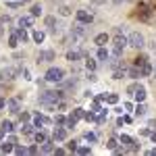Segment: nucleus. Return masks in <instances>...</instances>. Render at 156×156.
I'll list each match as a JSON object with an SVG mask.
<instances>
[{
    "instance_id": "1",
    "label": "nucleus",
    "mask_w": 156,
    "mask_h": 156,
    "mask_svg": "<svg viewBox=\"0 0 156 156\" xmlns=\"http://www.w3.org/2000/svg\"><path fill=\"white\" fill-rule=\"evenodd\" d=\"M62 96H65L62 90H60V92H54V90L42 92V94H40V104L44 108H48V110H52V108H56V104L62 100Z\"/></svg>"
},
{
    "instance_id": "2",
    "label": "nucleus",
    "mask_w": 156,
    "mask_h": 156,
    "mask_svg": "<svg viewBox=\"0 0 156 156\" xmlns=\"http://www.w3.org/2000/svg\"><path fill=\"white\" fill-rule=\"evenodd\" d=\"M44 79L50 81V83H60L65 79V71L58 69V67H50L48 71H46V75H44Z\"/></svg>"
},
{
    "instance_id": "3",
    "label": "nucleus",
    "mask_w": 156,
    "mask_h": 156,
    "mask_svg": "<svg viewBox=\"0 0 156 156\" xmlns=\"http://www.w3.org/2000/svg\"><path fill=\"white\" fill-rule=\"evenodd\" d=\"M19 73H21L19 67H4V69L0 71V83H9V81H12Z\"/></svg>"
},
{
    "instance_id": "4",
    "label": "nucleus",
    "mask_w": 156,
    "mask_h": 156,
    "mask_svg": "<svg viewBox=\"0 0 156 156\" xmlns=\"http://www.w3.org/2000/svg\"><path fill=\"white\" fill-rule=\"evenodd\" d=\"M127 42H129V46L135 48V50H142V48H144V44H146L144 36H142L140 31H131V34L127 36Z\"/></svg>"
},
{
    "instance_id": "5",
    "label": "nucleus",
    "mask_w": 156,
    "mask_h": 156,
    "mask_svg": "<svg viewBox=\"0 0 156 156\" xmlns=\"http://www.w3.org/2000/svg\"><path fill=\"white\" fill-rule=\"evenodd\" d=\"M71 34L77 37H85L87 36V23H81V21H75L71 27Z\"/></svg>"
},
{
    "instance_id": "6",
    "label": "nucleus",
    "mask_w": 156,
    "mask_h": 156,
    "mask_svg": "<svg viewBox=\"0 0 156 156\" xmlns=\"http://www.w3.org/2000/svg\"><path fill=\"white\" fill-rule=\"evenodd\" d=\"M54 56H56L54 50H42V52L37 54V62H52Z\"/></svg>"
},
{
    "instance_id": "7",
    "label": "nucleus",
    "mask_w": 156,
    "mask_h": 156,
    "mask_svg": "<svg viewBox=\"0 0 156 156\" xmlns=\"http://www.w3.org/2000/svg\"><path fill=\"white\" fill-rule=\"evenodd\" d=\"M52 140H54V142H65V140H67V127H56V129H54V133H52Z\"/></svg>"
},
{
    "instance_id": "8",
    "label": "nucleus",
    "mask_w": 156,
    "mask_h": 156,
    "mask_svg": "<svg viewBox=\"0 0 156 156\" xmlns=\"http://www.w3.org/2000/svg\"><path fill=\"white\" fill-rule=\"evenodd\" d=\"M77 21H81V23H87V25H90L92 21H94V15L81 9V11H77Z\"/></svg>"
},
{
    "instance_id": "9",
    "label": "nucleus",
    "mask_w": 156,
    "mask_h": 156,
    "mask_svg": "<svg viewBox=\"0 0 156 156\" xmlns=\"http://www.w3.org/2000/svg\"><path fill=\"white\" fill-rule=\"evenodd\" d=\"M6 108H9V112H12V115H17L21 108H19V98L15 96L11 98V100H6Z\"/></svg>"
},
{
    "instance_id": "10",
    "label": "nucleus",
    "mask_w": 156,
    "mask_h": 156,
    "mask_svg": "<svg viewBox=\"0 0 156 156\" xmlns=\"http://www.w3.org/2000/svg\"><path fill=\"white\" fill-rule=\"evenodd\" d=\"M46 123H52V119H48L46 115H34V125L37 129H42V125H46Z\"/></svg>"
},
{
    "instance_id": "11",
    "label": "nucleus",
    "mask_w": 156,
    "mask_h": 156,
    "mask_svg": "<svg viewBox=\"0 0 156 156\" xmlns=\"http://www.w3.org/2000/svg\"><path fill=\"white\" fill-rule=\"evenodd\" d=\"M40 152H42V154H52V152H54V140H50V137H48V140L42 144Z\"/></svg>"
},
{
    "instance_id": "12",
    "label": "nucleus",
    "mask_w": 156,
    "mask_h": 156,
    "mask_svg": "<svg viewBox=\"0 0 156 156\" xmlns=\"http://www.w3.org/2000/svg\"><path fill=\"white\" fill-rule=\"evenodd\" d=\"M108 42H110V37H108V34H98V36L94 37V44H96L98 48H100V46H106Z\"/></svg>"
},
{
    "instance_id": "13",
    "label": "nucleus",
    "mask_w": 156,
    "mask_h": 156,
    "mask_svg": "<svg viewBox=\"0 0 156 156\" xmlns=\"http://www.w3.org/2000/svg\"><path fill=\"white\" fill-rule=\"evenodd\" d=\"M81 56H83V54H81V50H69V52H67V60H69V62H73V65L81 58Z\"/></svg>"
},
{
    "instance_id": "14",
    "label": "nucleus",
    "mask_w": 156,
    "mask_h": 156,
    "mask_svg": "<svg viewBox=\"0 0 156 156\" xmlns=\"http://www.w3.org/2000/svg\"><path fill=\"white\" fill-rule=\"evenodd\" d=\"M36 125H34V123H27V121H25L23 123V127H21V133H23V135H34V133H36Z\"/></svg>"
},
{
    "instance_id": "15",
    "label": "nucleus",
    "mask_w": 156,
    "mask_h": 156,
    "mask_svg": "<svg viewBox=\"0 0 156 156\" xmlns=\"http://www.w3.org/2000/svg\"><path fill=\"white\" fill-rule=\"evenodd\" d=\"M133 100H135V102H144V100H146V87H144V85H140V87L135 90Z\"/></svg>"
},
{
    "instance_id": "16",
    "label": "nucleus",
    "mask_w": 156,
    "mask_h": 156,
    "mask_svg": "<svg viewBox=\"0 0 156 156\" xmlns=\"http://www.w3.org/2000/svg\"><path fill=\"white\" fill-rule=\"evenodd\" d=\"M34 140H36V144L40 146V144H44V142H46V140H48V135H46V133L42 131V129H37V131L34 133Z\"/></svg>"
},
{
    "instance_id": "17",
    "label": "nucleus",
    "mask_w": 156,
    "mask_h": 156,
    "mask_svg": "<svg viewBox=\"0 0 156 156\" xmlns=\"http://www.w3.org/2000/svg\"><path fill=\"white\" fill-rule=\"evenodd\" d=\"M152 71H154V67H152L150 62H146V65H142V67H140V73H142V77H150V75H152Z\"/></svg>"
},
{
    "instance_id": "18",
    "label": "nucleus",
    "mask_w": 156,
    "mask_h": 156,
    "mask_svg": "<svg viewBox=\"0 0 156 156\" xmlns=\"http://www.w3.org/2000/svg\"><path fill=\"white\" fill-rule=\"evenodd\" d=\"M12 150H15V144H12V142H0V152H2V154H9Z\"/></svg>"
},
{
    "instance_id": "19",
    "label": "nucleus",
    "mask_w": 156,
    "mask_h": 156,
    "mask_svg": "<svg viewBox=\"0 0 156 156\" xmlns=\"http://www.w3.org/2000/svg\"><path fill=\"white\" fill-rule=\"evenodd\" d=\"M44 23L48 25L50 31H52V34L56 36V27H54V25H56V17H52V15H50V17H46V19H44Z\"/></svg>"
},
{
    "instance_id": "20",
    "label": "nucleus",
    "mask_w": 156,
    "mask_h": 156,
    "mask_svg": "<svg viewBox=\"0 0 156 156\" xmlns=\"http://www.w3.org/2000/svg\"><path fill=\"white\" fill-rule=\"evenodd\" d=\"M34 15H29V17H21L19 19V27H31V23H34Z\"/></svg>"
},
{
    "instance_id": "21",
    "label": "nucleus",
    "mask_w": 156,
    "mask_h": 156,
    "mask_svg": "<svg viewBox=\"0 0 156 156\" xmlns=\"http://www.w3.org/2000/svg\"><path fill=\"white\" fill-rule=\"evenodd\" d=\"M146 112H148L146 104L144 102H137V106H135V117H146Z\"/></svg>"
},
{
    "instance_id": "22",
    "label": "nucleus",
    "mask_w": 156,
    "mask_h": 156,
    "mask_svg": "<svg viewBox=\"0 0 156 156\" xmlns=\"http://www.w3.org/2000/svg\"><path fill=\"white\" fill-rule=\"evenodd\" d=\"M19 42H21V40H19V36H17V31H12L11 36H9V46H11V48H17Z\"/></svg>"
},
{
    "instance_id": "23",
    "label": "nucleus",
    "mask_w": 156,
    "mask_h": 156,
    "mask_svg": "<svg viewBox=\"0 0 156 156\" xmlns=\"http://www.w3.org/2000/svg\"><path fill=\"white\" fill-rule=\"evenodd\" d=\"M31 37H34V42H36V44H42V42H44V37H46V34H44V31H40V29H36V31L31 34Z\"/></svg>"
},
{
    "instance_id": "24",
    "label": "nucleus",
    "mask_w": 156,
    "mask_h": 156,
    "mask_svg": "<svg viewBox=\"0 0 156 156\" xmlns=\"http://www.w3.org/2000/svg\"><path fill=\"white\" fill-rule=\"evenodd\" d=\"M17 36H19V40H21V42H29V34H27V31H25V27H19V29H17Z\"/></svg>"
},
{
    "instance_id": "25",
    "label": "nucleus",
    "mask_w": 156,
    "mask_h": 156,
    "mask_svg": "<svg viewBox=\"0 0 156 156\" xmlns=\"http://www.w3.org/2000/svg\"><path fill=\"white\" fill-rule=\"evenodd\" d=\"M108 56H110V52H108V50L104 48V46H100V48H98V58L106 62V60H108Z\"/></svg>"
},
{
    "instance_id": "26",
    "label": "nucleus",
    "mask_w": 156,
    "mask_h": 156,
    "mask_svg": "<svg viewBox=\"0 0 156 156\" xmlns=\"http://www.w3.org/2000/svg\"><path fill=\"white\" fill-rule=\"evenodd\" d=\"M96 67H98V62L92 58V56L85 58V69H87V71H96Z\"/></svg>"
},
{
    "instance_id": "27",
    "label": "nucleus",
    "mask_w": 156,
    "mask_h": 156,
    "mask_svg": "<svg viewBox=\"0 0 156 156\" xmlns=\"http://www.w3.org/2000/svg\"><path fill=\"white\" fill-rule=\"evenodd\" d=\"M146 62H148V56H146V54H140L137 58L133 60V67H137V69H140V67H142V65H146Z\"/></svg>"
},
{
    "instance_id": "28",
    "label": "nucleus",
    "mask_w": 156,
    "mask_h": 156,
    "mask_svg": "<svg viewBox=\"0 0 156 156\" xmlns=\"http://www.w3.org/2000/svg\"><path fill=\"white\" fill-rule=\"evenodd\" d=\"M127 75H129L131 79H137V77H142V73H140V69H137V67H131V69H127Z\"/></svg>"
},
{
    "instance_id": "29",
    "label": "nucleus",
    "mask_w": 156,
    "mask_h": 156,
    "mask_svg": "<svg viewBox=\"0 0 156 156\" xmlns=\"http://www.w3.org/2000/svg\"><path fill=\"white\" fill-rule=\"evenodd\" d=\"M0 127H2V129H4L6 133H11L12 129H15V125H12V121H2V125H0Z\"/></svg>"
},
{
    "instance_id": "30",
    "label": "nucleus",
    "mask_w": 156,
    "mask_h": 156,
    "mask_svg": "<svg viewBox=\"0 0 156 156\" xmlns=\"http://www.w3.org/2000/svg\"><path fill=\"white\" fill-rule=\"evenodd\" d=\"M83 115H85V110H83V108H75V110L71 112V117H73V119H83Z\"/></svg>"
},
{
    "instance_id": "31",
    "label": "nucleus",
    "mask_w": 156,
    "mask_h": 156,
    "mask_svg": "<svg viewBox=\"0 0 156 156\" xmlns=\"http://www.w3.org/2000/svg\"><path fill=\"white\" fill-rule=\"evenodd\" d=\"M85 140L90 142V144H96L98 142V137H96V133H92V131H85V135H83Z\"/></svg>"
},
{
    "instance_id": "32",
    "label": "nucleus",
    "mask_w": 156,
    "mask_h": 156,
    "mask_svg": "<svg viewBox=\"0 0 156 156\" xmlns=\"http://www.w3.org/2000/svg\"><path fill=\"white\" fill-rule=\"evenodd\" d=\"M119 142H121L123 146H125V148H129V146L133 144V140L129 137V135H121V140H119Z\"/></svg>"
},
{
    "instance_id": "33",
    "label": "nucleus",
    "mask_w": 156,
    "mask_h": 156,
    "mask_svg": "<svg viewBox=\"0 0 156 156\" xmlns=\"http://www.w3.org/2000/svg\"><path fill=\"white\" fill-rule=\"evenodd\" d=\"M117 146H119V140H117V137H110V140L106 142V148H108V150H115Z\"/></svg>"
},
{
    "instance_id": "34",
    "label": "nucleus",
    "mask_w": 156,
    "mask_h": 156,
    "mask_svg": "<svg viewBox=\"0 0 156 156\" xmlns=\"http://www.w3.org/2000/svg\"><path fill=\"white\" fill-rule=\"evenodd\" d=\"M12 152L19 154V156H23V154H27V148H25V146H17V144H15V150H12Z\"/></svg>"
},
{
    "instance_id": "35",
    "label": "nucleus",
    "mask_w": 156,
    "mask_h": 156,
    "mask_svg": "<svg viewBox=\"0 0 156 156\" xmlns=\"http://www.w3.org/2000/svg\"><path fill=\"white\" fill-rule=\"evenodd\" d=\"M106 102H108V104H117V102H119V96H117V94H108Z\"/></svg>"
},
{
    "instance_id": "36",
    "label": "nucleus",
    "mask_w": 156,
    "mask_h": 156,
    "mask_svg": "<svg viewBox=\"0 0 156 156\" xmlns=\"http://www.w3.org/2000/svg\"><path fill=\"white\" fill-rule=\"evenodd\" d=\"M31 15H34V17H40V15H42V6H40V4H34V6H31Z\"/></svg>"
},
{
    "instance_id": "37",
    "label": "nucleus",
    "mask_w": 156,
    "mask_h": 156,
    "mask_svg": "<svg viewBox=\"0 0 156 156\" xmlns=\"http://www.w3.org/2000/svg\"><path fill=\"white\" fill-rule=\"evenodd\" d=\"M54 123H56V125H65V123H67V117H65V115H56V117H54Z\"/></svg>"
},
{
    "instance_id": "38",
    "label": "nucleus",
    "mask_w": 156,
    "mask_h": 156,
    "mask_svg": "<svg viewBox=\"0 0 156 156\" xmlns=\"http://www.w3.org/2000/svg\"><path fill=\"white\" fill-rule=\"evenodd\" d=\"M65 125H67V129H73V127L77 125V119H73V117H67V123H65Z\"/></svg>"
},
{
    "instance_id": "39",
    "label": "nucleus",
    "mask_w": 156,
    "mask_h": 156,
    "mask_svg": "<svg viewBox=\"0 0 156 156\" xmlns=\"http://www.w3.org/2000/svg\"><path fill=\"white\" fill-rule=\"evenodd\" d=\"M23 4H25V0H19V2H6L9 9H19V6H23Z\"/></svg>"
},
{
    "instance_id": "40",
    "label": "nucleus",
    "mask_w": 156,
    "mask_h": 156,
    "mask_svg": "<svg viewBox=\"0 0 156 156\" xmlns=\"http://www.w3.org/2000/svg\"><path fill=\"white\" fill-rule=\"evenodd\" d=\"M77 148H79V146H77V142H75V140L67 144V150H69V152H77Z\"/></svg>"
},
{
    "instance_id": "41",
    "label": "nucleus",
    "mask_w": 156,
    "mask_h": 156,
    "mask_svg": "<svg viewBox=\"0 0 156 156\" xmlns=\"http://www.w3.org/2000/svg\"><path fill=\"white\" fill-rule=\"evenodd\" d=\"M77 154H81V156L90 154V148H87V146H79V148H77Z\"/></svg>"
},
{
    "instance_id": "42",
    "label": "nucleus",
    "mask_w": 156,
    "mask_h": 156,
    "mask_svg": "<svg viewBox=\"0 0 156 156\" xmlns=\"http://www.w3.org/2000/svg\"><path fill=\"white\" fill-rule=\"evenodd\" d=\"M58 12L62 15V17H69V15H71V9H69V6H60Z\"/></svg>"
},
{
    "instance_id": "43",
    "label": "nucleus",
    "mask_w": 156,
    "mask_h": 156,
    "mask_svg": "<svg viewBox=\"0 0 156 156\" xmlns=\"http://www.w3.org/2000/svg\"><path fill=\"white\" fill-rule=\"evenodd\" d=\"M137 87H140V85H137V83H131V85H129V87H127V94H129V96H133Z\"/></svg>"
},
{
    "instance_id": "44",
    "label": "nucleus",
    "mask_w": 156,
    "mask_h": 156,
    "mask_svg": "<svg viewBox=\"0 0 156 156\" xmlns=\"http://www.w3.org/2000/svg\"><path fill=\"white\" fill-rule=\"evenodd\" d=\"M27 154H37V144L29 146V148H27Z\"/></svg>"
},
{
    "instance_id": "45",
    "label": "nucleus",
    "mask_w": 156,
    "mask_h": 156,
    "mask_svg": "<svg viewBox=\"0 0 156 156\" xmlns=\"http://www.w3.org/2000/svg\"><path fill=\"white\" fill-rule=\"evenodd\" d=\"M140 17H142V19H150V9H144V11H142V15H140Z\"/></svg>"
},
{
    "instance_id": "46",
    "label": "nucleus",
    "mask_w": 156,
    "mask_h": 156,
    "mask_svg": "<svg viewBox=\"0 0 156 156\" xmlns=\"http://www.w3.org/2000/svg\"><path fill=\"white\" fill-rule=\"evenodd\" d=\"M83 119H85V121H94V119H96V115H94V112H85Z\"/></svg>"
},
{
    "instance_id": "47",
    "label": "nucleus",
    "mask_w": 156,
    "mask_h": 156,
    "mask_svg": "<svg viewBox=\"0 0 156 156\" xmlns=\"http://www.w3.org/2000/svg\"><path fill=\"white\" fill-rule=\"evenodd\" d=\"M29 119H31L29 112H21V123H25V121H29Z\"/></svg>"
},
{
    "instance_id": "48",
    "label": "nucleus",
    "mask_w": 156,
    "mask_h": 156,
    "mask_svg": "<svg viewBox=\"0 0 156 156\" xmlns=\"http://www.w3.org/2000/svg\"><path fill=\"white\" fill-rule=\"evenodd\" d=\"M148 127L154 131V129H156V119H150V121H148Z\"/></svg>"
},
{
    "instance_id": "49",
    "label": "nucleus",
    "mask_w": 156,
    "mask_h": 156,
    "mask_svg": "<svg viewBox=\"0 0 156 156\" xmlns=\"http://www.w3.org/2000/svg\"><path fill=\"white\" fill-rule=\"evenodd\" d=\"M65 152H67V150H62V148H54V154H58V156H62Z\"/></svg>"
},
{
    "instance_id": "50",
    "label": "nucleus",
    "mask_w": 156,
    "mask_h": 156,
    "mask_svg": "<svg viewBox=\"0 0 156 156\" xmlns=\"http://www.w3.org/2000/svg\"><path fill=\"white\" fill-rule=\"evenodd\" d=\"M123 108H125V110H133V104H131V102H125Z\"/></svg>"
},
{
    "instance_id": "51",
    "label": "nucleus",
    "mask_w": 156,
    "mask_h": 156,
    "mask_svg": "<svg viewBox=\"0 0 156 156\" xmlns=\"http://www.w3.org/2000/svg\"><path fill=\"white\" fill-rule=\"evenodd\" d=\"M21 73H23V79H31V77H29V71H27V69H21Z\"/></svg>"
},
{
    "instance_id": "52",
    "label": "nucleus",
    "mask_w": 156,
    "mask_h": 156,
    "mask_svg": "<svg viewBox=\"0 0 156 156\" xmlns=\"http://www.w3.org/2000/svg\"><path fill=\"white\" fill-rule=\"evenodd\" d=\"M140 133H142V135H150V127H146V129H142Z\"/></svg>"
},
{
    "instance_id": "53",
    "label": "nucleus",
    "mask_w": 156,
    "mask_h": 156,
    "mask_svg": "<svg viewBox=\"0 0 156 156\" xmlns=\"http://www.w3.org/2000/svg\"><path fill=\"white\" fill-rule=\"evenodd\" d=\"M146 154H148V156H156V148H152V150H148Z\"/></svg>"
},
{
    "instance_id": "54",
    "label": "nucleus",
    "mask_w": 156,
    "mask_h": 156,
    "mask_svg": "<svg viewBox=\"0 0 156 156\" xmlns=\"http://www.w3.org/2000/svg\"><path fill=\"white\" fill-rule=\"evenodd\" d=\"M150 140H152V142L156 144V131H150Z\"/></svg>"
},
{
    "instance_id": "55",
    "label": "nucleus",
    "mask_w": 156,
    "mask_h": 156,
    "mask_svg": "<svg viewBox=\"0 0 156 156\" xmlns=\"http://www.w3.org/2000/svg\"><path fill=\"white\" fill-rule=\"evenodd\" d=\"M4 106H6V100H4V98H0V110H2Z\"/></svg>"
},
{
    "instance_id": "56",
    "label": "nucleus",
    "mask_w": 156,
    "mask_h": 156,
    "mask_svg": "<svg viewBox=\"0 0 156 156\" xmlns=\"http://www.w3.org/2000/svg\"><path fill=\"white\" fill-rule=\"evenodd\" d=\"M4 133H6V131H4V129H2V127H0V142H2V140H4Z\"/></svg>"
},
{
    "instance_id": "57",
    "label": "nucleus",
    "mask_w": 156,
    "mask_h": 156,
    "mask_svg": "<svg viewBox=\"0 0 156 156\" xmlns=\"http://www.w3.org/2000/svg\"><path fill=\"white\" fill-rule=\"evenodd\" d=\"M94 4H102V2H106V0H92Z\"/></svg>"
},
{
    "instance_id": "58",
    "label": "nucleus",
    "mask_w": 156,
    "mask_h": 156,
    "mask_svg": "<svg viewBox=\"0 0 156 156\" xmlns=\"http://www.w3.org/2000/svg\"><path fill=\"white\" fill-rule=\"evenodd\" d=\"M112 2H115V4H121V2H125V0H112Z\"/></svg>"
},
{
    "instance_id": "59",
    "label": "nucleus",
    "mask_w": 156,
    "mask_h": 156,
    "mask_svg": "<svg viewBox=\"0 0 156 156\" xmlns=\"http://www.w3.org/2000/svg\"><path fill=\"white\" fill-rule=\"evenodd\" d=\"M152 75H154V79H156V69H154V71H152Z\"/></svg>"
},
{
    "instance_id": "60",
    "label": "nucleus",
    "mask_w": 156,
    "mask_h": 156,
    "mask_svg": "<svg viewBox=\"0 0 156 156\" xmlns=\"http://www.w3.org/2000/svg\"><path fill=\"white\" fill-rule=\"evenodd\" d=\"M0 25H2V21H0ZM0 34H2V29H0Z\"/></svg>"
}]
</instances>
